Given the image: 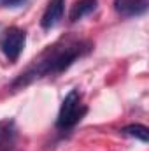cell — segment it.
Here are the masks:
<instances>
[{
	"label": "cell",
	"instance_id": "8",
	"mask_svg": "<svg viewBox=\"0 0 149 151\" xmlns=\"http://www.w3.org/2000/svg\"><path fill=\"white\" fill-rule=\"evenodd\" d=\"M123 134H125V135H128V137H135V139H139V141H142V142H148V141H149L148 127L139 125V123L125 127V128H123Z\"/></svg>",
	"mask_w": 149,
	"mask_h": 151
},
{
	"label": "cell",
	"instance_id": "6",
	"mask_svg": "<svg viewBox=\"0 0 149 151\" xmlns=\"http://www.w3.org/2000/svg\"><path fill=\"white\" fill-rule=\"evenodd\" d=\"M148 5L149 0H114V9L125 18L144 14L148 11Z\"/></svg>",
	"mask_w": 149,
	"mask_h": 151
},
{
	"label": "cell",
	"instance_id": "9",
	"mask_svg": "<svg viewBox=\"0 0 149 151\" xmlns=\"http://www.w3.org/2000/svg\"><path fill=\"white\" fill-rule=\"evenodd\" d=\"M25 0H4V4L5 5H9V7H16V5H21Z\"/></svg>",
	"mask_w": 149,
	"mask_h": 151
},
{
	"label": "cell",
	"instance_id": "1",
	"mask_svg": "<svg viewBox=\"0 0 149 151\" xmlns=\"http://www.w3.org/2000/svg\"><path fill=\"white\" fill-rule=\"evenodd\" d=\"M90 49H91V44L86 40H65L63 44H54L46 53H42V56L37 58L25 72L19 74V77L12 83V90L27 86L44 76L60 74L67 70L77 58L86 55Z\"/></svg>",
	"mask_w": 149,
	"mask_h": 151
},
{
	"label": "cell",
	"instance_id": "5",
	"mask_svg": "<svg viewBox=\"0 0 149 151\" xmlns=\"http://www.w3.org/2000/svg\"><path fill=\"white\" fill-rule=\"evenodd\" d=\"M18 130L16 123L11 118H5L0 121V151H12L16 144Z\"/></svg>",
	"mask_w": 149,
	"mask_h": 151
},
{
	"label": "cell",
	"instance_id": "2",
	"mask_svg": "<svg viewBox=\"0 0 149 151\" xmlns=\"http://www.w3.org/2000/svg\"><path fill=\"white\" fill-rule=\"evenodd\" d=\"M84 113H86V107L81 104L79 90H70L67 93V97L63 99V102H62L58 119H56V127L62 128V130H69L81 121Z\"/></svg>",
	"mask_w": 149,
	"mask_h": 151
},
{
	"label": "cell",
	"instance_id": "7",
	"mask_svg": "<svg viewBox=\"0 0 149 151\" xmlns=\"http://www.w3.org/2000/svg\"><path fill=\"white\" fill-rule=\"evenodd\" d=\"M97 9V0H77L74 5H72V11H70V21L75 23L79 19H82L84 16L91 14L93 11Z\"/></svg>",
	"mask_w": 149,
	"mask_h": 151
},
{
	"label": "cell",
	"instance_id": "4",
	"mask_svg": "<svg viewBox=\"0 0 149 151\" xmlns=\"http://www.w3.org/2000/svg\"><path fill=\"white\" fill-rule=\"evenodd\" d=\"M63 11H65V0H51L42 14V19H40L42 28L44 30L54 28L63 18Z\"/></svg>",
	"mask_w": 149,
	"mask_h": 151
},
{
	"label": "cell",
	"instance_id": "3",
	"mask_svg": "<svg viewBox=\"0 0 149 151\" xmlns=\"http://www.w3.org/2000/svg\"><path fill=\"white\" fill-rule=\"evenodd\" d=\"M25 44H27V34L18 27L7 28L0 37V49L9 62H16L19 58L21 51L25 49Z\"/></svg>",
	"mask_w": 149,
	"mask_h": 151
}]
</instances>
